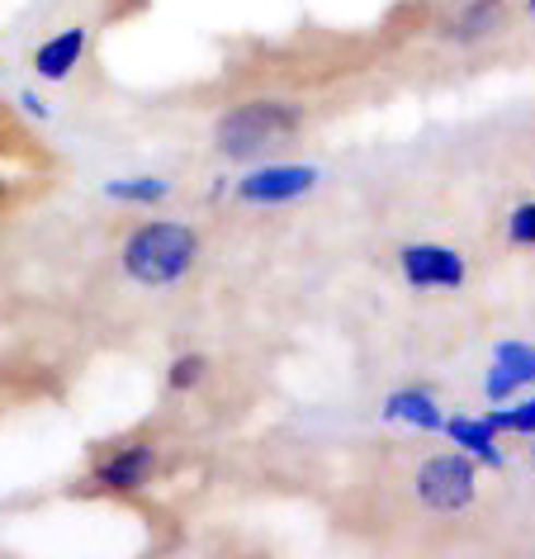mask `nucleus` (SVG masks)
<instances>
[{"label": "nucleus", "instance_id": "nucleus-1", "mask_svg": "<svg viewBox=\"0 0 535 559\" xmlns=\"http://www.w3.org/2000/svg\"><path fill=\"white\" fill-rule=\"evenodd\" d=\"M119 265L133 285L171 289L200 265V233L180 218H147L119 242Z\"/></svg>", "mask_w": 535, "mask_h": 559}, {"label": "nucleus", "instance_id": "nucleus-2", "mask_svg": "<svg viewBox=\"0 0 535 559\" xmlns=\"http://www.w3.org/2000/svg\"><path fill=\"white\" fill-rule=\"evenodd\" d=\"M304 129V105L299 100H242L218 119V152L233 162H251L271 147H285Z\"/></svg>", "mask_w": 535, "mask_h": 559}, {"label": "nucleus", "instance_id": "nucleus-3", "mask_svg": "<svg viewBox=\"0 0 535 559\" xmlns=\"http://www.w3.org/2000/svg\"><path fill=\"white\" fill-rule=\"evenodd\" d=\"M157 474H162V445L152 437H123L91 460L81 484L95 498H138L157 484Z\"/></svg>", "mask_w": 535, "mask_h": 559}, {"label": "nucleus", "instance_id": "nucleus-4", "mask_svg": "<svg viewBox=\"0 0 535 559\" xmlns=\"http://www.w3.org/2000/svg\"><path fill=\"white\" fill-rule=\"evenodd\" d=\"M318 180H322V166H313V162H261L237 176L228 194L251 209H275V204L308 200V194L318 190Z\"/></svg>", "mask_w": 535, "mask_h": 559}, {"label": "nucleus", "instance_id": "nucleus-5", "mask_svg": "<svg viewBox=\"0 0 535 559\" xmlns=\"http://www.w3.org/2000/svg\"><path fill=\"white\" fill-rule=\"evenodd\" d=\"M413 488L421 508L431 512H464L478 498V465L464 451H441L427 455L413 474Z\"/></svg>", "mask_w": 535, "mask_h": 559}, {"label": "nucleus", "instance_id": "nucleus-6", "mask_svg": "<svg viewBox=\"0 0 535 559\" xmlns=\"http://www.w3.org/2000/svg\"><path fill=\"white\" fill-rule=\"evenodd\" d=\"M399 275L407 289H421V295H455V289L469 285V261H464L460 247L445 242H403Z\"/></svg>", "mask_w": 535, "mask_h": 559}, {"label": "nucleus", "instance_id": "nucleus-7", "mask_svg": "<svg viewBox=\"0 0 535 559\" xmlns=\"http://www.w3.org/2000/svg\"><path fill=\"white\" fill-rule=\"evenodd\" d=\"M431 29L455 48H478L507 29V0H455L450 10H441Z\"/></svg>", "mask_w": 535, "mask_h": 559}, {"label": "nucleus", "instance_id": "nucleus-8", "mask_svg": "<svg viewBox=\"0 0 535 559\" xmlns=\"http://www.w3.org/2000/svg\"><path fill=\"white\" fill-rule=\"evenodd\" d=\"M535 384V342H498L484 370V399L507 403Z\"/></svg>", "mask_w": 535, "mask_h": 559}, {"label": "nucleus", "instance_id": "nucleus-9", "mask_svg": "<svg viewBox=\"0 0 535 559\" xmlns=\"http://www.w3.org/2000/svg\"><path fill=\"white\" fill-rule=\"evenodd\" d=\"M86 48H91V29L86 24H67V29H58L52 38H44V44L34 48V76L44 81V86H62V81L76 76V67L86 62Z\"/></svg>", "mask_w": 535, "mask_h": 559}, {"label": "nucleus", "instance_id": "nucleus-10", "mask_svg": "<svg viewBox=\"0 0 535 559\" xmlns=\"http://www.w3.org/2000/svg\"><path fill=\"white\" fill-rule=\"evenodd\" d=\"M441 437L455 445V451L469 455L474 465H488V469H502V465H507V451H502L507 437L488 423L484 413H445Z\"/></svg>", "mask_w": 535, "mask_h": 559}, {"label": "nucleus", "instance_id": "nucleus-11", "mask_svg": "<svg viewBox=\"0 0 535 559\" xmlns=\"http://www.w3.org/2000/svg\"><path fill=\"white\" fill-rule=\"evenodd\" d=\"M384 423H399L407 431H441L445 423V408H441V399L431 394L427 384H403V389H393V394H384Z\"/></svg>", "mask_w": 535, "mask_h": 559}, {"label": "nucleus", "instance_id": "nucleus-12", "mask_svg": "<svg viewBox=\"0 0 535 559\" xmlns=\"http://www.w3.org/2000/svg\"><path fill=\"white\" fill-rule=\"evenodd\" d=\"M171 180L166 176H119V180H105V200L109 204H123V209H157L171 200Z\"/></svg>", "mask_w": 535, "mask_h": 559}, {"label": "nucleus", "instance_id": "nucleus-13", "mask_svg": "<svg viewBox=\"0 0 535 559\" xmlns=\"http://www.w3.org/2000/svg\"><path fill=\"white\" fill-rule=\"evenodd\" d=\"M488 423L502 431V437H535V384L531 389H521L516 399H507V403H488Z\"/></svg>", "mask_w": 535, "mask_h": 559}, {"label": "nucleus", "instance_id": "nucleus-14", "mask_svg": "<svg viewBox=\"0 0 535 559\" xmlns=\"http://www.w3.org/2000/svg\"><path fill=\"white\" fill-rule=\"evenodd\" d=\"M0 162H20V166H44L48 157L34 147L29 129H24V119L15 115L10 105H0Z\"/></svg>", "mask_w": 535, "mask_h": 559}, {"label": "nucleus", "instance_id": "nucleus-15", "mask_svg": "<svg viewBox=\"0 0 535 559\" xmlns=\"http://www.w3.org/2000/svg\"><path fill=\"white\" fill-rule=\"evenodd\" d=\"M209 370H214V360L204 352H180V356H171V366H166V389H171V394H194V389L209 380Z\"/></svg>", "mask_w": 535, "mask_h": 559}, {"label": "nucleus", "instance_id": "nucleus-16", "mask_svg": "<svg viewBox=\"0 0 535 559\" xmlns=\"http://www.w3.org/2000/svg\"><path fill=\"white\" fill-rule=\"evenodd\" d=\"M507 242L521 251H535V200L512 204V214H507Z\"/></svg>", "mask_w": 535, "mask_h": 559}, {"label": "nucleus", "instance_id": "nucleus-17", "mask_svg": "<svg viewBox=\"0 0 535 559\" xmlns=\"http://www.w3.org/2000/svg\"><path fill=\"white\" fill-rule=\"evenodd\" d=\"M15 115H20V119H34V123H48V119H52V105H48L38 91H20V95H15Z\"/></svg>", "mask_w": 535, "mask_h": 559}, {"label": "nucleus", "instance_id": "nucleus-18", "mask_svg": "<svg viewBox=\"0 0 535 559\" xmlns=\"http://www.w3.org/2000/svg\"><path fill=\"white\" fill-rule=\"evenodd\" d=\"M20 190H24V180H20V176H10L5 166H0V214H10V209H15Z\"/></svg>", "mask_w": 535, "mask_h": 559}, {"label": "nucleus", "instance_id": "nucleus-19", "mask_svg": "<svg viewBox=\"0 0 535 559\" xmlns=\"http://www.w3.org/2000/svg\"><path fill=\"white\" fill-rule=\"evenodd\" d=\"M526 20H535V0H526Z\"/></svg>", "mask_w": 535, "mask_h": 559}, {"label": "nucleus", "instance_id": "nucleus-20", "mask_svg": "<svg viewBox=\"0 0 535 559\" xmlns=\"http://www.w3.org/2000/svg\"><path fill=\"white\" fill-rule=\"evenodd\" d=\"M531 465H535V437H531Z\"/></svg>", "mask_w": 535, "mask_h": 559}]
</instances>
